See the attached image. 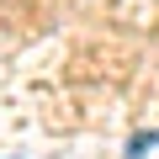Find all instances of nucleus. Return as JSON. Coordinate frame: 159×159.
<instances>
[{"instance_id":"1","label":"nucleus","mask_w":159,"mask_h":159,"mask_svg":"<svg viewBox=\"0 0 159 159\" xmlns=\"http://www.w3.org/2000/svg\"><path fill=\"white\" fill-rule=\"evenodd\" d=\"M159 143V133H138L133 143H127V159H143V148H154Z\"/></svg>"}]
</instances>
